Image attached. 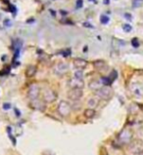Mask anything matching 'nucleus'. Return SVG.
<instances>
[{"instance_id": "bb28decb", "label": "nucleus", "mask_w": 143, "mask_h": 155, "mask_svg": "<svg viewBox=\"0 0 143 155\" xmlns=\"http://www.w3.org/2000/svg\"><path fill=\"white\" fill-rule=\"evenodd\" d=\"M84 26H88V27H92V26H90V24H89L88 22H84Z\"/></svg>"}, {"instance_id": "6e6552de", "label": "nucleus", "mask_w": 143, "mask_h": 155, "mask_svg": "<svg viewBox=\"0 0 143 155\" xmlns=\"http://www.w3.org/2000/svg\"><path fill=\"white\" fill-rule=\"evenodd\" d=\"M130 92L132 93L133 96L137 98L143 97V85L137 82H134L130 85Z\"/></svg>"}, {"instance_id": "ddd939ff", "label": "nucleus", "mask_w": 143, "mask_h": 155, "mask_svg": "<svg viewBox=\"0 0 143 155\" xmlns=\"http://www.w3.org/2000/svg\"><path fill=\"white\" fill-rule=\"evenodd\" d=\"M88 87L90 90L94 91V92H96L97 90H99L102 86H101V82H99L98 80H92L89 82L88 84Z\"/></svg>"}, {"instance_id": "f3484780", "label": "nucleus", "mask_w": 143, "mask_h": 155, "mask_svg": "<svg viewBox=\"0 0 143 155\" xmlns=\"http://www.w3.org/2000/svg\"><path fill=\"white\" fill-rule=\"evenodd\" d=\"M71 106H72V108H73V110H80V109L82 108V104L80 102V101L74 102L73 104H71Z\"/></svg>"}, {"instance_id": "4468645a", "label": "nucleus", "mask_w": 143, "mask_h": 155, "mask_svg": "<svg viewBox=\"0 0 143 155\" xmlns=\"http://www.w3.org/2000/svg\"><path fill=\"white\" fill-rule=\"evenodd\" d=\"M36 73V67L34 65H29L26 69V76L29 77V78H31L33 77Z\"/></svg>"}, {"instance_id": "aec40b11", "label": "nucleus", "mask_w": 143, "mask_h": 155, "mask_svg": "<svg viewBox=\"0 0 143 155\" xmlns=\"http://www.w3.org/2000/svg\"><path fill=\"white\" fill-rule=\"evenodd\" d=\"M142 5V0H132V7L133 8H138Z\"/></svg>"}, {"instance_id": "20e7f679", "label": "nucleus", "mask_w": 143, "mask_h": 155, "mask_svg": "<svg viewBox=\"0 0 143 155\" xmlns=\"http://www.w3.org/2000/svg\"><path fill=\"white\" fill-rule=\"evenodd\" d=\"M128 151L132 154H138L143 152V140L136 139V140H132L128 143Z\"/></svg>"}, {"instance_id": "dca6fc26", "label": "nucleus", "mask_w": 143, "mask_h": 155, "mask_svg": "<svg viewBox=\"0 0 143 155\" xmlns=\"http://www.w3.org/2000/svg\"><path fill=\"white\" fill-rule=\"evenodd\" d=\"M95 114H96L95 110H94V109H92V108H87V109H85L84 112V117H85V118H87V119H91V118H93L94 116H95Z\"/></svg>"}, {"instance_id": "a878e982", "label": "nucleus", "mask_w": 143, "mask_h": 155, "mask_svg": "<svg viewBox=\"0 0 143 155\" xmlns=\"http://www.w3.org/2000/svg\"><path fill=\"white\" fill-rule=\"evenodd\" d=\"M124 18H126V19H128V20H131V16H130V14H124Z\"/></svg>"}, {"instance_id": "cd10ccee", "label": "nucleus", "mask_w": 143, "mask_h": 155, "mask_svg": "<svg viewBox=\"0 0 143 155\" xmlns=\"http://www.w3.org/2000/svg\"><path fill=\"white\" fill-rule=\"evenodd\" d=\"M5 104V106H4V108H10V104Z\"/></svg>"}, {"instance_id": "0eeeda50", "label": "nucleus", "mask_w": 143, "mask_h": 155, "mask_svg": "<svg viewBox=\"0 0 143 155\" xmlns=\"http://www.w3.org/2000/svg\"><path fill=\"white\" fill-rule=\"evenodd\" d=\"M68 98L73 102H78L84 96V91L82 89H70L67 93Z\"/></svg>"}, {"instance_id": "5701e85b", "label": "nucleus", "mask_w": 143, "mask_h": 155, "mask_svg": "<svg viewBox=\"0 0 143 155\" xmlns=\"http://www.w3.org/2000/svg\"><path fill=\"white\" fill-rule=\"evenodd\" d=\"M131 44H132V46L134 48H137L139 47V41H138L137 38H133V39L131 40Z\"/></svg>"}, {"instance_id": "7c9ffc66", "label": "nucleus", "mask_w": 143, "mask_h": 155, "mask_svg": "<svg viewBox=\"0 0 143 155\" xmlns=\"http://www.w3.org/2000/svg\"><path fill=\"white\" fill-rule=\"evenodd\" d=\"M88 1H90V2H95V0H88Z\"/></svg>"}, {"instance_id": "7ed1b4c3", "label": "nucleus", "mask_w": 143, "mask_h": 155, "mask_svg": "<svg viewBox=\"0 0 143 155\" xmlns=\"http://www.w3.org/2000/svg\"><path fill=\"white\" fill-rule=\"evenodd\" d=\"M57 111L62 117H68V116L71 115L73 108H72V106L69 102L61 101L59 102L58 106H57Z\"/></svg>"}, {"instance_id": "f03ea898", "label": "nucleus", "mask_w": 143, "mask_h": 155, "mask_svg": "<svg viewBox=\"0 0 143 155\" xmlns=\"http://www.w3.org/2000/svg\"><path fill=\"white\" fill-rule=\"evenodd\" d=\"M94 93L99 100H103V101H108L113 96V90L110 86H102L99 90Z\"/></svg>"}, {"instance_id": "393cba45", "label": "nucleus", "mask_w": 143, "mask_h": 155, "mask_svg": "<svg viewBox=\"0 0 143 155\" xmlns=\"http://www.w3.org/2000/svg\"><path fill=\"white\" fill-rule=\"evenodd\" d=\"M4 26H11V20H4Z\"/></svg>"}, {"instance_id": "c756f323", "label": "nucleus", "mask_w": 143, "mask_h": 155, "mask_svg": "<svg viewBox=\"0 0 143 155\" xmlns=\"http://www.w3.org/2000/svg\"><path fill=\"white\" fill-rule=\"evenodd\" d=\"M110 3V0H104V4H109Z\"/></svg>"}, {"instance_id": "2eb2a0df", "label": "nucleus", "mask_w": 143, "mask_h": 155, "mask_svg": "<svg viewBox=\"0 0 143 155\" xmlns=\"http://www.w3.org/2000/svg\"><path fill=\"white\" fill-rule=\"evenodd\" d=\"M98 104H99V99H98V98L92 97L88 100V102H87V106H89V108H92V109L97 108Z\"/></svg>"}, {"instance_id": "c85d7f7f", "label": "nucleus", "mask_w": 143, "mask_h": 155, "mask_svg": "<svg viewBox=\"0 0 143 155\" xmlns=\"http://www.w3.org/2000/svg\"><path fill=\"white\" fill-rule=\"evenodd\" d=\"M50 13H51V14H52V16H54V17H55V16H56V12H55V11L50 10Z\"/></svg>"}, {"instance_id": "412c9836", "label": "nucleus", "mask_w": 143, "mask_h": 155, "mask_svg": "<svg viewBox=\"0 0 143 155\" xmlns=\"http://www.w3.org/2000/svg\"><path fill=\"white\" fill-rule=\"evenodd\" d=\"M123 29L126 31V32H130V31L132 30V26L128 24H124L123 26Z\"/></svg>"}, {"instance_id": "9d476101", "label": "nucleus", "mask_w": 143, "mask_h": 155, "mask_svg": "<svg viewBox=\"0 0 143 155\" xmlns=\"http://www.w3.org/2000/svg\"><path fill=\"white\" fill-rule=\"evenodd\" d=\"M68 65L64 63H60L58 65L55 67L54 68V71H55V74L59 75V76H63L65 75L67 72H68Z\"/></svg>"}, {"instance_id": "f8f14e48", "label": "nucleus", "mask_w": 143, "mask_h": 155, "mask_svg": "<svg viewBox=\"0 0 143 155\" xmlns=\"http://www.w3.org/2000/svg\"><path fill=\"white\" fill-rule=\"evenodd\" d=\"M93 65L94 67L96 68V69L100 70V71H103V70H106V68H107V65H106V63L104 61H95L93 63Z\"/></svg>"}, {"instance_id": "39448f33", "label": "nucleus", "mask_w": 143, "mask_h": 155, "mask_svg": "<svg viewBox=\"0 0 143 155\" xmlns=\"http://www.w3.org/2000/svg\"><path fill=\"white\" fill-rule=\"evenodd\" d=\"M41 95H42L43 102H46V104H52V102H54L57 100L56 92L50 88L44 89L42 91V93H41Z\"/></svg>"}, {"instance_id": "a211bd4d", "label": "nucleus", "mask_w": 143, "mask_h": 155, "mask_svg": "<svg viewBox=\"0 0 143 155\" xmlns=\"http://www.w3.org/2000/svg\"><path fill=\"white\" fill-rule=\"evenodd\" d=\"M74 77H76V78H78V79H80V80H84V73H82V70L78 69L75 72V76Z\"/></svg>"}, {"instance_id": "6ab92c4d", "label": "nucleus", "mask_w": 143, "mask_h": 155, "mask_svg": "<svg viewBox=\"0 0 143 155\" xmlns=\"http://www.w3.org/2000/svg\"><path fill=\"white\" fill-rule=\"evenodd\" d=\"M109 20H110L109 17H108V16H106V15H102L100 17V22H102L103 24H108V22H109Z\"/></svg>"}, {"instance_id": "2f4dec72", "label": "nucleus", "mask_w": 143, "mask_h": 155, "mask_svg": "<svg viewBox=\"0 0 143 155\" xmlns=\"http://www.w3.org/2000/svg\"><path fill=\"white\" fill-rule=\"evenodd\" d=\"M139 155H143V152H142V153H140Z\"/></svg>"}, {"instance_id": "4be33fe9", "label": "nucleus", "mask_w": 143, "mask_h": 155, "mask_svg": "<svg viewBox=\"0 0 143 155\" xmlns=\"http://www.w3.org/2000/svg\"><path fill=\"white\" fill-rule=\"evenodd\" d=\"M117 76H118V74H117V71H112V73H111L110 75H109V78H110V80L112 81V82H114V80L115 79L117 78Z\"/></svg>"}, {"instance_id": "9b49d317", "label": "nucleus", "mask_w": 143, "mask_h": 155, "mask_svg": "<svg viewBox=\"0 0 143 155\" xmlns=\"http://www.w3.org/2000/svg\"><path fill=\"white\" fill-rule=\"evenodd\" d=\"M74 65H75L76 68L80 70L84 69L87 65V61L84 60V59H76V60H74Z\"/></svg>"}, {"instance_id": "b1692460", "label": "nucleus", "mask_w": 143, "mask_h": 155, "mask_svg": "<svg viewBox=\"0 0 143 155\" xmlns=\"http://www.w3.org/2000/svg\"><path fill=\"white\" fill-rule=\"evenodd\" d=\"M76 5H77L78 9L82 8V6H84V0H77V3H76Z\"/></svg>"}, {"instance_id": "f257e3e1", "label": "nucleus", "mask_w": 143, "mask_h": 155, "mask_svg": "<svg viewBox=\"0 0 143 155\" xmlns=\"http://www.w3.org/2000/svg\"><path fill=\"white\" fill-rule=\"evenodd\" d=\"M133 138V132L130 128H124L118 135V140L122 144H128Z\"/></svg>"}, {"instance_id": "1a4fd4ad", "label": "nucleus", "mask_w": 143, "mask_h": 155, "mask_svg": "<svg viewBox=\"0 0 143 155\" xmlns=\"http://www.w3.org/2000/svg\"><path fill=\"white\" fill-rule=\"evenodd\" d=\"M68 86L70 87V89H84V80H80V79H78L76 77L72 78L69 80L68 82Z\"/></svg>"}, {"instance_id": "423d86ee", "label": "nucleus", "mask_w": 143, "mask_h": 155, "mask_svg": "<svg viewBox=\"0 0 143 155\" xmlns=\"http://www.w3.org/2000/svg\"><path fill=\"white\" fill-rule=\"evenodd\" d=\"M40 94H41V91L38 85H36V84H31V85L29 86V90H27V97L31 100V102L38 100Z\"/></svg>"}]
</instances>
